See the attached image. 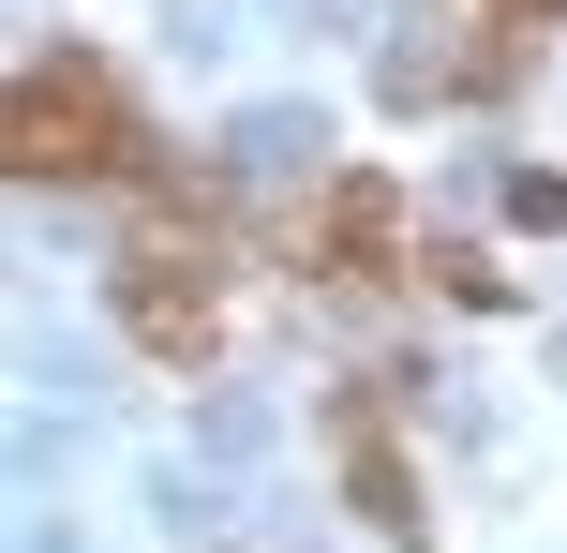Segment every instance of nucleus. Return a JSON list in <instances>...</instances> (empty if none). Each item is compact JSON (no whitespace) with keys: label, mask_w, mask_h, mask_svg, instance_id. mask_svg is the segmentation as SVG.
Instances as JSON below:
<instances>
[{"label":"nucleus","mask_w":567,"mask_h":553,"mask_svg":"<svg viewBox=\"0 0 567 553\" xmlns=\"http://www.w3.org/2000/svg\"><path fill=\"white\" fill-rule=\"evenodd\" d=\"M0 150H16L30 180H135L150 135L135 105H120V75H90V60H30L16 75V120H0Z\"/></svg>","instance_id":"f257e3e1"},{"label":"nucleus","mask_w":567,"mask_h":553,"mask_svg":"<svg viewBox=\"0 0 567 553\" xmlns=\"http://www.w3.org/2000/svg\"><path fill=\"white\" fill-rule=\"evenodd\" d=\"M120 329H135L165 375H209V345H225V299H209L195 255H120Z\"/></svg>","instance_id":"f03ea898"},{"label":"nucleus","mask_w":567,"mask_h":553,"mask_svg":"<svg viewBox=\"0 0 567 553\" xmlns=\"http://www.w3.org/2000/svg\"><path fill=\"white\" fill-rule=\"evenodd\" d=\"M313 255H329L343 285H373V255H389V180H343L329 225H313Z\"/></svg>","instance_id":"7ed1b4c3"}]
</instances>
